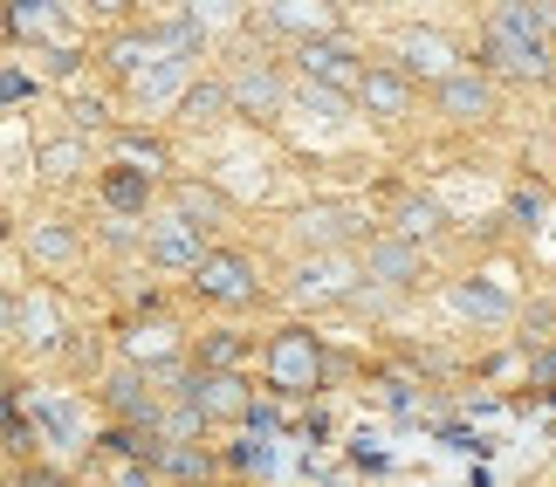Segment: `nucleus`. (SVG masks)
<instances>
[{
  "label": "nucleus",
  "instance_id": "obj_1",
  "mask_svg": "<svg viewBox=\"0 0 556 487\" xmlns=\"http://www.w3.org/2000/svg\"><path fill=\"white\" fill-rule=\"evenodd\" d=\"M192 295L213 309H248V303H262V268H254V254L241 247H206L200 254V268L186 274Z\"/></svg>",
  "mask_w": 556,
  "mask_h": 487
},
{
  "label": "nucleus",
  "instance_id": "obj_2",
  "mask_svg": "<svg viewBox=\"0 0 556 487\" xmlns=\"http://www.w3.org/2000/svg\"><path fill=\"white\" fill-rule=\"evenodd\" d=\"M357 254H309L303 268L289 274V295H295V309H337V303H351L357 295Z\"/></svg>",
  "mask_w": 556,
  "mask_h": 487
},
{
  "label": "nucleus",
  "instance_id": "obj_3",
  "mask_svg": "<svg viewBox=\"0 0 556 487\" xmlns=\"http://www.w3.org/2000/svg\"><path fill=\"white\" fill-rule=\"evenodd\" d=\"M268 385L275 392H289V398H303V392H316L324 385V344H316L309 330H275L268 336Z\"/></svg>",
  "mask_w": 556,
  "mask_h": 487
},
{
  "label": "nucleus",
  "instance_id": "obj_4",
  "mask_svg": "<svg viewBox=\"0 0 556 487\" xmlns=\"http://www.w3.org/2000/svg\"><path fill=\"white\" fill-rule=\"evenodd\" d=\"M97 398H103V412H111L117 426L152 433V419H159V385H152L138 364H111V371L97 377Z\"/></svg>",
  "mask_w": 556,
  "mask_h": 487
},
{
  "label": "nucleus",
  "instance_id": "obj_5",
  "mask_svg": "<svg viewBox=\"0 0 556 487\" xmlns=\"http://www.w3.org/2000/svg\"><path fill=\"white\" fill-rule=\"evenodd\" d=\"M357 274H365V289H392V295H405V289L426 282V247H405V241H392V234H371Z\"/></svg>",
  "mask_w": 556,
  "mask_h": 487
},
{
  "label": "nucleus",
  "instance_id": "obj_6",
  "mask_svg": "<svg viewBox=\"0 0 556 487\" xmlns=\"http://www.w3.org/2000/svg\"><path fill=\"white\" fill-rule=\"evenodd\" d=\"M357 69H365V55H357L344 35H316V41L295 49V82H324V90H337V97H351Z\"/></svg>",
  "mask_w": 556,
  "mask_h": 487
},
{
  "label": "nucleus",
  "instance_id": "obj_7",
  "mask_svg": "<svg viewBox=\"0 0 556 487\" xmlns=\"http://www.w3.org/2000/svg\"><path fill=\"white\" fill-rule=\"evenodd\" d=\"M433 111H440L446 124H488V117L502 111V90H495L481 69H454V76L433 82Z\"/></svg>",
  "mask_w": 556,
  "mask_h": 487
},
{
  "label": "nucleus",
  "instance_id": "obj_8",
  "mask_svg": "<svg viewBox=\"0 0 556 487\" xmlns=\"http://www.w3.org/2000/svg\"><path fill=\"white\" fill-rule=\"evenodd\" d=\"M227 103L241 117H282L289 111V76L275 69V62H241V69L227 76Z\"/></svg>",
  "mask_w": 556,
  "mask_h": 487
},
{
  "label": "nucleus",
  "instance_id": "obj_9",
  "mask_svg": "<svg viewBox=\"0 0 556 487\" xmlns=\"http://www.w3.org/2000/svg\"><path fill=\"white\" fill-rule=\"evenodd\" d=\"M289 227L309 241V254H344V241H357L371 220H365V206H351V200H330V206H303V214H295Z\"/></svg>",
  "mask_w": 556,
  "mask_h": 487
},
{
  "label": "nucleus",
  "instance_id": "obj_10",
  "mask_svg": "<svg viewBox=\"0 0 556 487\" xmlns=\"http://www.w3.org/2000/svg\"><path fill=\"white\" fill-rule=\"evenodd\" d=\"M138 247H144V261H152V268H165V274H192V268H200V254H206L213 241H206V234H192L186 220L165 214V220H152V227L138 234Z\"/></svg>",
  "mask_w": 556,
  "mask_h": 487
},
{
  "label": "nucleus",
  "instance_id": "obj_11",
  "mask_svg": "<svg viewBox=\"0 0 556 487\" xmlns=\"http://www.w3.org/2000/svg\"><path fill=\"white\" fill-rule=\"evenodd\" d=\"M351 103H365V117H378V124H399V117H413V82L392 62H365L351 82Z\"/></svg>",
  "mask_w": 556,
  "mask_h": 487
},
{
  "label": "nucleus",
  "instance_id": "obj_12",
  "mask_svg": "<svg viewBox=\"0 0 556 487\" xmlns=\"http://www.w3.org/2000/svg\"><path fill=\"white\" fill-rule=\"evenodd\" d=\"M475 69L495 82V76H508V82H543L556 62H549V41H488L481 35V62Z\"/></svg>",
  "mask_w": 556,
  "mask_h": 487
},
{
  "label": "nucleus",
  "instance_id": "obj_13",
  "mask_svg": "<svg viewBox=\"0 0 556 487\" xmlns=\"http://www.w3.org/2000/svg\"><path fill=\"white\" fill-rule=\"evenodd\" d=\"M97 200H103V214H111V220H131V227H144V214H152V200H159V185L144 179V172L103 165V172H97Z\"/></svg>",
  "mask_w": 556,
  "mask_h": 487
},
{
  "label": "nucleus",
  "instance_id": "obj_14",
  "mask_svg": "<svg viewBox=\"0 0 556 487\" xmlns=\"http://www.w3.org/2000/svg\"><path fill=\"white\" fill-rule=\"evenodd\" d=\"M165 193H173V220H186L192 234H206V227H227V214H233V200L220 193V185H206V179H173Z\"/></svg>",
  "mask_w": 556,
  "mask_h": 487
},
{
  "label": "nucleus",
  "instance_id": "obj_15",
  "mask_svg": "<svg viewBox=\"0 0 556 487\" xmlns=\"http://www.w3.org/2000/svg\"><path fill=\"white\" fill-rule=\"evenodd\" d=\"M454 309L467 316V323H481V330H502V323H516V295L495 289L488 274H467V282H454Z\"/></svg>",
  "mask_w": 556,
  "mask_h": 487
},
{
  "label": "nucleus",
  "instance_id": "obj_16",
  "mask_svg": "<svg viewBox=\"0 0 556 487\" xmlns=\"http://www.w3.org/2000/svg\"><path fill=\"white\" fill-rule=\"evenodd\" d=\"M392 69L405 76V82H413V76H454L460 69V62H454V41H446V35H433V28H413V35H405L399 41V62H392Z\"/></svg>",
  "mask_w": 556,
  "mask_h": 487
},
{
  "label": "nucleus",
  "instance_id": "obj_17",
  "mask_svg": "<svg viewBox=\"0 0 556 487\" xmlns=\"http://www.w3.org/2000/svg\"><path fill=\"white\" fill-rule=\"evenodd\" d=\"M384 234L405 241V247H426V241L446 234V206H440L433 193H405V200L392 206V227H384Z\"/></svg>",
  "mask_w": 556,
  "mask_h": 487
},
{
  "label": "nucleus",
  "instance_id": "obj_18",
  "mask_svg": "<svg viewBox=\"0 0 556 487\" xmlns=\"http://www.w3.org/2000/svg\"><path fill=\"white\" fill-rule=\"evenodd\" d=\"M152 474H159V487H206L213 474H220V453L213 447H159Z\"/></svg>",
  "mask_w": 556,
  "mask_h": 487
},
{
  "label": "nucleus",
  "instance_id": "obj_19",
  "mask_svg": "<svg viewBox=\"0 0 556 487\" xmlns=\"http://www.w3.org/2000/svg\"><path fill=\"white\" fill-rule=\"evenodd\" d=\"M220 117H233V103H227V76H192L186 90H179V124L206 131V124H220Z\"/></svg>",
  "mask_w": 556,
  "mask_h": 487
},
{
  "label": "nucleus",
  "instance_id": "obj_20",
  "mask_svg": "<svg viewBox=\"0 0 556 487\" xmlns=\"http://www.w3.org/2000/svg\"><path fill=\"white\" fill-rule=\"evenodd\" d=\"M21 241H28V261L35 268H70L76 254H83V234H76L70 220H35Z\"/></svg>",
  "mask_w": 556,
  "mask_h": 487
},
{
  "label": "nucleus",
  "instance_id": "obj_21",
  "mask_svg": "<svg viewBox=\"0 0 556 487\" xmlns=\"http://www.w3.org/2000/svg\"><path fill=\"white\" fill-rule=\"evenodd\" d=\"M117 165H124V172H144L159 185L165 172H173V152H165L152 131H131V124H124V131H117Z\"/></svg>",
  "mask_w": 556,
  "mask_h": 487
},
{
  "label": "nucleus",
  "instance_id": "obj_22",
  "mask_svg": "<svg viewBox=\"0 0 556 487\" xmlns=\"http://www.w3.org/2000/svg\"><path fill=\"white\" fill-rule=\"evenodd\" d=\"M543 28H549V8H488V41H543Z\"/></svg>",
  "mask_w": 556,
  "mask_h": 487
},
{
  "label": "nucleus",
  "instance_id": "obj_23",
  "mask_svg": "<svg viewBox=\"0 0 556 487\" xmlns=\"http://www.w3.org/2000/svg\"><path fill=\"white\" fill-rule=\"evenodd\" d=\"M241 350H248L241 330H200V344L186 350V364L192 371H241Z\"/></svg>",
  "mask_w": 556,
  "mask_h": 487
},
{
  "label": "nucleus",
  "instance_id": "obj_24",
  "mask_svg": "<svg viewBox=\"0 0 556 487\" xmlns=\"http://www.w3.org/2000/svg\"><path fill=\"white\" fill-rule=\"evenodd\" d=\"M35 172H41V179H55V185H62V179H76V172H90V144H83L76 131H70V138H49V144L35 152Z\"/></svg>",
  "mask_w": 556,
  "mask_h": 487
},
{
  "label": "nucleus",
  "instance_id": "obj_25",
  "mask_svg": "<svg viewBox=\"0 0 556 487\" xmlns=\"http://www.w3.org/2000/svg\"><path fill=\"white\" fill-rule=\"evenodd\" d=\"M262 28L316 41V35H337V14H330V8H275V14H262Z\"/></svg>",
  "mask_w": 556,
  "mask_h": 487
},
{
  "label": "nucleus",
  "instance_id": "obj_26",
  "mask_svg": "<svg viewBox=\"0 0 556 487\" xmlns=\"http://www.w3.org/2000/svg\"><path fill=\"white\" fill-rule=\"evenodd\" d=\"M0 447H8V453H35L28 406H21V392H14V385H0Z\"/></svg>",
  "mask_w": 556,
  "mask_h": 487
},
{
  "label": "nucleus",
  "instance_id": "obj_27",
  "mask_svg": "<svg viewBox=\"0 0 556 487\" xmlns=\"http://www.w3.org/2000/svg\"><path fill=\"white\" fill-rule=\"evenodd\" d=\"M289 103H295V111H309L316 124H344V111H351V97L324 90V82H289Z\"/></svg>",
  "mask_w": 556,
  "mask_h": 487
},
{
  "label": "nucleus",
  "instance_id": "obj_28",
  "mask_svg": "<svg viewBox=\"0 0 556 487\" xmlns=\"http://www.w3.org/2000/svg\"><path fill=\"white\" fill-rule=\"evenodd\" d=\"M0 28H8L14 41H49L55 35V8H35V0H28V8H8Z\"/></svg>",
  "mask_w": 556,
  "mask_h": 487
},
{
  "label": "nucleus",
  "instance_id": "obj_29",
  "mask_svg": "<svg viewBox=\"0 0 556 487\" xmlns=\"http://www.w3.org/2000/svg\"><path fill=\"white\" fill-rule=\"evenodd\" d=\"M543 206H549V185L543 179H522L516 193H508V220H516V227H536Z\"/></svg>",
  "mask_w": 556,
  "mask_h": 487
},
{
  "label": "nucleus",
  "instance_id": "obj_30",
  "mask_svg": "<svg viewBox=\"0 0 556 487\" xmlns=\"http://www.w3.org/2000/svg\"><path fill=\"white\" fill-rule=\"evenodd\" d=\"M268 460H275V453H268V439H241V447L220 460V474H262Z\"/></svg>",
  "mask_w": 556,
  "mask_h": 487
},
{
  "label": "nucleus",
  "instance_id": "obj_31",
  "mask_svg": "<svg viewBox=\"0 0 556 487\" xmlns=\"http://www.w3.org/2000/svg\"><path fill=\"white\" fill-rule=\"evenodd\" d=\"M522 371H529V385L556 392V344H529V350H522Z\"/></svg>",
  "mask_w": 556,
  "mask_h": 487
},
{
  "label": "nucleus",
  "instance_id": "obj_32",
  "mask_svg": "<svg viewBox=\"0 0 556 487\" xmlns=\"http://www.w3.org/2000/svg\"><path fill=\"white\" fill-rule=\"evenodd\" d=\"M516 316H522V330H536L529 344H549V336H556V303H529V309H516Z\"/></svg>",
  "mask_w": 556,
  "mask_h": 487
},
{
  "label": "nucleus",
  "instance_id": "obj_33",
  "mask_svg": "<svg viewBox=\"0 0 556 487\" xmlns=\"http://www.w3.org/2000/svg\"><path fill=\"white\" fill-rule=\"evenodd\" d=\"M35 97V76H21V69H0V103H28Z\"/></svg>",
  "mask_w": 556,
  "mask_h": 487
},
{
  "label": "nucleus",
  "instance_id": "obj_34",
  "mask_svg": "<svg viewBox=\"0 0 556 487\" xmlns=\"http://www.w3.org/2000/svg\"><path fill=\"white\" fill-rule=\"evenodd\" d=\"M14 487H76V480L62 474V467H21V474H14Z\"/></svg>",
  "mask_w": 556,
  "mask_h": 487
},
{
  "label": "nucleus",
  "instance_id": "obj_35",
  "mask_svg": "<svg viewBox=\"0 0 556 487\" xmlns=\"http://www.w3.org/2000/svg\"><path fill=\"white\" fill-rule=\"evenodd\" d=\"M111 487H159V474H152V467H138V460H124V467L111 474Z\"/></svg>",
  "mask_w": 556,
  "mask_h": 487
},
{
  "label": "nucleus",
  "instance_id": "obj_36",
  "mask_svg": "<svg viewBox=\"0 0 556 487\" xmlns=\"http://www.w3.org/2000/svg\"><path fill=\"white\" fill-rule=\"evenodd\" d=\"M14 316H21V295L0 282V336H14Z\"/></svg>",
  "mask_w": 556,
  "mask_h": 487
},
{
  "label": "nucleus",
  "instance_id": "obj_37",
  "mask_svg": "<svg viewBox=\"0 0 556 487\" xmlns=\"http://www.w3.org/2000/svg\"><path fill=\"white\" fill-rule=\"evenodd\" d=\"M543 41H556V8H549V28H543Z\"/></svg>",
  "mask_w": 556,
  "mask_h": 487
},
{
  "label": "nucleus",
  "instance_id": "obj_38",
  "mask_svg": "<svg viewBox=\"0 0 556 487\" xmlns=\"http://www.w3.org/2000/svg\"><path fill=\"white\" fill-rule=\"evenodd\" d=\"M8 487H14V480H8Z\"/></svg>",
  "mask_w": 556,
  "mask_h": 487
}]
</instances>
